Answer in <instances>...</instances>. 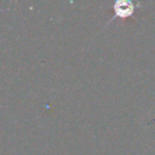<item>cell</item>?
I'll list each match as a JSON object with an SVG mask.
<instances>
[{
  "label": "cell",
  "instance_id": "1",
  "mask_svg": "<svg viewBox=\"0 0 155 155\" xmlns=\"http://www.w3.org/2000/svg\"><path fill=\"white\" fill-rule=\"evenodd\" d=\"M114 11L119 17H126L130 13H132V4L125 2V1H119L115 4Z\"/></svg>",
  "mask_w": 155,
  "mask_h": 155
}]
</instances>
